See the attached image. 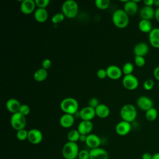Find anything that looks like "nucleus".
I'll use <instances>...</instances> for the list:
<instances>
[{
	"instance_id": "obj_1",
	"label": "nucleus",
	"mask_w": 159,
	"mask_h": 159,
	"mask_svg": "<svg viewBox=\"0 0 159 159\" xmlns=\"http://www.w3.org/2000/svg\"><path fill=\"white\" fill-rule=\"evenodd\" d=\"M112 20L116 27L119 29H124L129 25V16L124 9H119L113 12Z\"/></svg>"
},
{
	"instance_id": "obj_2",
	"label": "nucleus",
	"mask_w": 159,
	"mask_h": 159,
	"mask_svg": "<svg viewBox=\"0 0 159 159\" xmlns=\"http://www.w3.org/2000/svg\"><path fill=\"white\" fill-rule=\"evenodd\" d=\"M60 108L65 114L74 115L79 108L78 102L76 99L73 98H66L60 102Z\"/></svg>"
},
{
	"instance_id": "obj_3",
	"label": "nucleus",
	"mask_w": 159,
	"mask_h": 159,
	"mask_svg": "<svg viewBox=\"0 0 159 159\" xmlns=\"http://www.w3.org/2000/svg\"><path fill=\"white\" fill-rule=\"evenodd\" d=\"M79 147L76 142H67L62 148L61 153L65 159H75L78 158L79 153Z\"/></svg>"
},
{
	"instance_id": "obj_4",
	"label": "nucleus",
	"mask_w": 159,
	"mask_h": 159,
	"mask_svg": "<svg viewBox=\"0 0 159 159\" xmlns=\"http://www.w3.org/2000/svg\"><path fill=\"white\" fill-rule=\"evenodd\" d=\"M137 115V109L135 107L131 104H126L124 105L120 111V116L122 119V120L129 123L135 120Z\"/></svg>"
},
{
	"instance_id": "obj_5",
	"label": "nucleus",
	"mask_w": 159,
	"mask_h": 159,
	"mask_svg": "<svg viewBox=\"0 0 159 159\" xmlns=\"http://www.w3.org/2000/svg\"><path fill=\"white\" fill-rule=\"evenodd\" d=\"M62 13L69 19L75 17L78 12V5L73 0H67L65 1L61 6Z\"/></svg>"
},
{
	"instance_id": "obj_6",
	"label": "nucleus",
	"mask_w": 159,
	"mask_h": 159,
	"mask_svg": "<svg viewBox=\"0 0 159 159\" xmlns=\"http://www.w3.org/2000/svg\"><path fill=\"white\" fill-rule=\"evenodd\" d=\"M10 123L11 127L17 131L24 129H25L27 123L25 116L19 112L12 114L10 119Z\"/></svg>"
},
{
	"instance_id": "obj_7",
	"label": "nucleus",
	"mask_w": 159,
	"mask_h": 159,
	"mask_svg": "<svg viewBox=\"0 0 159 159\" xmlns=\"http://www.w3.org/2000/svg\"><path fill=\"white\" fill-rule=\"evenodd\" d=\"M123 86L128 90H135L139 86V80L134 75H124L122 79Z\"/></svg>"
},
{
	"instance_id": "obj_8",
	"label": "nucleus",
	"mask_w": 159,
	"mask_h": 159,
	"mask_svg": "<svg viewBox=\"0 0 159 159\" xmlns=\"http://www.w3.org/2000/svg\"><path fill=\"white\" fill-rule=\"evenodd\" d=\"M43 139L42 132L37 129H32L28 131L27 140L32 144L37 145L40 143Z\"/></svg>"
},
{
	"instance_id": "obj_9",
	"label": "nucleus",
	"mask_w": 159,
	"mask_h": 159,
	"mask_svg": "<svg viewBox=\"0 0 159 159\" xmlns=\"http://www.w3.org/2000/svg\"><path fill=\"white\" fill-rule=\"evenodd\" d=\"M137 105L139 109L143 111H147L153 107V102L151 98L145 96H140L137 100Z\"/></svg>"
},
{
	"instance_id": "obj_10",
	"label": "nucleus",
	"mask_w": 159,
	"mask_h": 159,
	"mask_svg": "<svg viewBox=\"0 0 159 159\" xmlns=\"http://www.w3.org/2000/svg\"><path fill=\"white\" fill-rule=\"evenodd\" d=\"M35 2L33 0H24L21 2L20 5V9L21 12L24 14H30L33 12H35Z\"/></svg>"
},
{
	"instance_id": "obj_11",
	"label": "nucleus",
	"mask_w": 159,
	"mask_h": 159,
	"mask_svg": "<svg viewBox=\"0 0 159 159\" xmlns=\"http://www.w3.org/2000/svg\"><path fill=\"white\" fill-rule=\"evenodd\" d=\"M79 116L82 120L91 121V120L93 119L96 116L95 109H93L89 106L84 107L80 110Z\"/></svg>"
},
{
	"instance_id": "obj_12",
	"label": "nucleus",
	"mask_w": 159,
	"mask_h": 159,
	"mask_svg": "<svg viewBox=\"0 0 159 159\" xmlns=\"http://www.w3.org/2000/svg\"><path fill=\"white\" fill-rule=\"evenodd\" d=\"M107 76L111 80H118L122 75V70L116 65H109L106 69Z\"/></svg>"
},
{
	"instance_id": "obj_13",
	"label": "nucleus",
	"mask_w": 159,
	"mask_h": 159,
	"mask_svg": "<svg viewBox=\"0 0 159 159\" xmlns=\"http://www.w3.org/2000/svg\"><path fill=\"white\" fill-rule=\"evenodd\" d=\"M116 133L120 136H124L127 135L131 130L130 123L122 120L118 122L116 126Z\"/></svg>"
},
{
	"instance_id": "obj_14",
	"label": "nucleus",
	"mask_w": 159,
	"mask_h": 159,
	"mask_svg": "<svg viewBox=\"0 0 159 159\" xmlns=\"http://www.w3.org/2000/svg\"><path fill=\"white\" fill-rule=\"evenodd\" d=\"M89 159H108V153L106 150L100 147L91 149Z\"/></svg>"
},
{
	"instance_id": "obj_15",
	"label": "nucleus",
	"mask_w": 159,
	"mask_h": 159,
	"mask_svg": "<svg viewBox=\"0 0 159 159\" xmlns=\"http://www.w3.org/2000/svg\"><path fill=\"white\" fill-rule=\"evenodd\" d=\"M85 143L88 147L91 149H93L99 147L101 143V140L98 135L94 134H89L87 135Z\"/></svg>"
},
{
	"instance_id": "obj_16",
	"label": "nucleus",
	"mask_w": 159,
	"mask_h": 159,
	"mask_svg": "<svg viewBox=\"0 0 159 159\" xmlns=\"http://www.w3.org/2000/svg\"><path fill=\"white\" fill-rule=\"evenodd\" d=\"M93 129V124L91 121L89 120H81L78 125L77 130L80 134L88 135L91 133Z\"/></svg>"
},
{
	"instance_id": "obj_17",
	"label": "nucleus",
	"mask_w": 159,
	"mask_h": 159,
	"mask_svg": "<svg viewBox=\"0 0 159 159\" xmlns=\"http://www.w3.org/2000/svg\"><path fill=\"white\" fill-rule=\"evenodd\" d=\"M148 40L150 45L156 48H159V28H153L148 34Z\"/></svg>"
},
{
	"instance_id": "obj_18",
	"label": "nucleus",
	"mask_w": 159,
	"mask_h": 159,
	"mask_svg": "<svg viewBox=\"0 0 159 159\" xmlns=\"http://www.w3.org/2000/svg\"><path fill=\"white\" fill-rule=\"evenodd\" d=\"M21 104L20 102L16 98H10L9 99L6 104V107L7 111L12 114L18 112L20 107Z\"/></svg>"
},
{
	"instance_id": "obj_19",
	"label": "nucleus",
	"mask_w": 159,
	"mask_h": 159,
	"mask_svg": "<svg viewBox=\"0 0 159 159\" xmlns=\"http://www.w3.org/2000/svg\"><path fill=\"white\" fill-rule=\"evenodd\" d=\"M155 10L153 7L144 6L140 11V16L142 19L150 20L155 17Z\"/></svg>"
},
{
	"instance_id": "obj_20",
	"label": "nucleus",
	"mask_w": 159,
	"mask_h": 159,
	"mask_svg": "<svg viewBox=\"0 0 159 159\" xmlns=\"http://www.w3.org/2000/svg\"><path fill=\"white\" fill-rule=\"evenodd\" d=\"M149 51L148 45L145 42H140L136 44L134 48V53L135 56H145Z\"/></svg>"
},
{
	"instance_id": "obj_21",
	"label": "nucleus",
	"mask_w": 159,
	"mask_h": 159,
	"mask_svg": "<svg viewBox=\"0 0 159 159\" xmlns=\"http://www.w3.org/2000/svg\"><path fill=\"white\" fill-rule=\"evenodd\" d=\"M75 123L74 115L64 114L60 118V124L63 128H70Z\"/></svg>"
},
{
	"instance_id": "obj_22",
	"label": "nucleus",
	"mask_w": 159,
	"mask_h": 159,
	"mask_svg": "<svg viewBox=\"0 0 159 159\" xmlns=\"http://www.w3.org/2000/svg\"><path fill=\"white\" fill-rule=\"evenodd\" d=\"M34 16L36 21L40 23H43L47 20L48 14L46 9L37 8L34 12Z\"/></svg>"
},
{
	"instance_id": "obj_23",
	"label": "nucleus",
	"mask_w": 159,
	"mask_h": 159,
	"mask_svg": "<svg viewBox=\"0 0 159 159\" xmlns=\"http://www.w3.org/2000/svg\"><path fill=\"white\" fill-rule=\"evenodd\" d=\"M124 11L129 16H134L136 14L138 10V5L137 3L135 2L133 0L128 1L125 3H124Z\"/></svg>"
},
{
	"instance_id": "obj_24",
	"label": "nucleus",
	"mask_w": 159,
	"mask_h": 159,
	"mask_svg": "<svg viewBox=\"0 0 159 159\" xmlns=\"http://www.w3.org/2000/svg\"><path fill=\"white\" fill-rule=\"evenodd\" d=\"M96 116L104 119L109 116L110 114V109L107 106L104 104H99L95 109Z\"/></svg>"
},
{
	"instance_id": "obj_25",
	"label": "nucleus",
	"mask_w": 159,
	"mask_h": 159,
	"mask_svg": "<svg viewBox=\"0 0 159 159\" xmlns=\"http://www.w3.org/2000/svg\"><path fill=\"white\" fill-rule=\"evenodd\" d=\"M139 30L143 33H150L153 29L152 23L149 20L142 19L139 23Z\"/></svg>"
},
{
	"instance_id": "obj_26",
	"label": "nucleus",
	"mask_w": 159,
	"mask_h": 159,
	"mask_svg": "<svg viewBox=\"0 0 159 159\" xmlns=\"http://www.w3.org/2000/svg\"><path fill=\"white\" fill-rule=\"evenodd\" d=\"M48 76V72L47 70L43 68L38 69L34 74V79L38 82L43 81L47 79Z\"/></svg>"
},
{
	"instance_id": "obj_27",
	"label": "nucleus",
	"mask_w": 159,
	"mask_h": 159,
	"mask_svg": "<svg viewBox=\"0 0 159 159\" xmlns=\"http://www.w3.org/2000/svg\"><path fill=\"white\" fill-rule=\"evenodd\" d=\"M158 117V111L155 107H152L145 112V118L147 120L152 122Z\"/></svg>"
},
{
	"instance_id": "obj_28",
	"label": "nucleus",
	"mask_w": 159,
	"mask_h": 159,
	"mask_svg": "<svg viewBox=\"0 0 159 159\" xmlns=\"http://www.w3.org/2000/svg\"><path fill=\"white\" fill-rule=\"evenodd\" d=\"M80 133L78 130H71L67 134V139L69 142H76L80 140Z\"/></svg>"
},
{
	"instance_id": "obj_29",
	"label": "nucleus",
	"mask_w": 159,
	"mask_h": 159,
	"mask_svg": "<svg viewBox=\"0 0 159 159\" xmlns=\"http://www.w3.org/2000/svg\"><path fill=\"white\" fill-rule=\"evenodd\" d=\"M96 7L101 10H105L108 8L110 5L109 0H96L94 2Z\"/></svg>"
},
{
	"instance_id": "obj_30",
	"label": "nucleus",
	"mask_w": 159,
	"mask_h": 159,
	"mask_svg": "<svg viewBox=\"0 0 159 159\" xmlns=\"http://www.w3.org/2000/svg\"><path fill=\"white\" fill-rule=\"evenodd\" d=\"M134 65L130 62H127L125 63L122 68V73L124 74V75H131L132 72L134 71Z\"/></svg>"
},
{
	"instance_id": "obj_31",
	"label": "nucleus",
	"mask_w": 159,
	"mask_h": 159,
	"mask_svg": "<svg viewBox=\"0 0 159 159\" xmlns=\"http://www.w3.org/2000/svg\"><path fill=\"white\" fill-rule=\"evenodd\" d=\"M65 16L62 12H57L52 17V22L53 24H58L64 20Z\"/></svg>"
},
{
	"instance_id": "obj_32",
	"label": "nucleus",
	"mask_w": 159,
	"mask_h": 159,
	"mask_svg": "<svg viewBox=\"0 0 159 159\" xmlns=\"http://www.w3.org/2000/svg\"><path fill=\"white\" fill-rule=\"evenodd\" d=\"M16 137L20 141H24L28 138V131L25 129L17 131Z\"/></svg>"
},
{
	"instance_id": "obj_33",
	"label": "nucleus",
	"mask_w": 159,
	"mask_h": 159,
	"mask_svg": "<svg viewBox=\"0 0 159 159\" xmlns=\"http://www.w3.org/2000/svg\"><path fill=\"white\" fill-rule=\"evenodd\" d=\"M154 84H155V83H154V81L153 80L147 79L143 82V86L145 90L150 91L153 89V88L154 87Z\"/></svg>"
},
{
	"instance_id": "obj_34",
	"label": "nucleus",
	"mask_w": 159,
	"mask_h": 159,
	"mask_svg": "<svg viewBox=\"0 0 159 159\" xmlns=\"http://www.w3.org/2000/svg\"><path fill=\"white\" fill-rule=\"evenodd\" d=\"M35 2L36 6L38 8H42L45 9L49 4L50 1L49 0H35Z\"/></svg>"
},
{
	"instance_id": "obj_35",
	"label": "nucleus",
	"mask_w": 159,
	"mask_h": 159,
	"mask_svg": "<svg viewBox=\"0 0 159 159\" xmlns=\"http://www.w3.org/2000/svg\"><path fill=\"white\" fill-rule=\"evenodd\" d=\"M134 61H135V64L139 67H142L145 64V60L144 58V57L135 56Z\"/></svg>"
},
{
	"instance_id": "obj_36",
	"label": "nucleus",
	"mask_w": 159,
	"mask_h": 159,
	"mask_svg": "<svg viewBox=\"0 0 159 159\" xmlns=\"http://www.w3.org/2000/svg\"><path fill=\"white\" fill-rule=\"evenodd\" d=\"M19 112L24 116H26L29 115L30 112V107L27 104H21Z\"/></svg>"
},
{
	"instance_id": "obj_37",
	"label": "nucleus",
	"mask_w": 159,
	"mask_h": 159,
	"mask_svg": "<svg viewBox=\"0 0 159 159\" xmlns=\"http://www.w3.org/2000/svg\"><path fill=\"white\" fill-rule=\"evenodd\" d=\"M78 158L79 159H89V151L86 150H81L79 152Z\"/></svg>"
},
{
	"instance_id": "obj_38",
	"label": "nucleus",
	"mask_w": 159,
	"mask_h": 159,
	"mask_svg": "<svg viewBox=\"0 0 159 159\" xmlns=\"http://www.w3.org/2000/svg\"><path fill=\"white\" fill-rule=\"evenodd\" d=\"M99 104V101L97 98H91L89 101H88V106L93 108V109H96V107Z\"/></svg>"
},
{
	"instance_id": "obj_39",
	"label": "nucleus",
	"mask_w": 159,
	"mask_h": 159,
	"mask_svg": "<svg viewBox=\"0 0 159 159\" xmlns=\"http://www.w3.org/2000/svg\"><path fill=\"white\" fill-rule=\"evenodd\" d=\"M97 76L99 79H104L107 77V73L106 70H104L103 68H101L98 70L97 71Z\"/></svg>"
},
{
	"instance_id": "obj_40",
	"label": "nucleus",
	"mask_w": 159,
	"mask_h": 159,
	"mask_svg": "<svg viewBox=\"0 0 159 159\" xmlns=\"http://www.w3.org/2000/svg\"><path fill=\"white\" fill-rule=\"evenodd\" d=\"M52 66V62L50 61V60L48 59V58H45L44 59L42 62V68L45 69V70H48Z\"/></svg>"
},
{
	"instance_id": "obj_41",
	"label": "nucleus",
	"mask_w": 159,
	"mask_h": 159,
	"mask_svg": "<svg viewBox=\"0 0 159 159\" xmlns=\"http://www.w3.org/2000/svg\"><path fill=\"white\" fill-rule=\"evenodd\" d=\"M153 76L156 80L159 81V66H157L153 70Z\"/></svg>"
},
{
	"instance_id": "obj_42",
	"label": "nucleus",
	"mask_w": 159,
	"mask_h": 159,
	"mask_svg": "<svg viewBox=\"0 0 159 159\" xmlns=\"http://www.w3.org/2000/svg\"><path fill=\"white\" fill-rule=\"evenodd\" d=\"M153 155L149 152H145L142 155V159H152Z\"/></svg>"
},
{
	"instance_id": "obj_43",
	"label": "nucleus",
	"mask_w": 159,
	"mask_h": 159,
	"mask_svg": "<svg viewBox=\"0 0 159 159\" xmlns=\"http://www.w3.org/2000/svg\"><path fill=\"white\" fill-rule=\"evenodd\" d=\"M143 2L146 6L152 7V6L154 5V0H144Z\"/></svg>"
},
{
	"instance_id": "obj_44",
	"label": "nucleus",
	"mask_w": 159,
	"mask_h": 159,
	"mask_svg": "<svg viewBox=\"0 0 159 159\" xmlns=\"http://www.w3.org/2000/svg\"><path fill=\"white\" fill-rule=\"evenodd\" d=\"M87 135H83V134H81L80 137V141H81V142H86V138H87Z\"/></svg>"
},
{
	"instance_id": "obj_45",
	"label": "nucleus",
	"mask_w": 159,
	"mask_h": 159,
	"mask_svg": "<svg viewBox=\"0 0 159 159\" xmlns=\"http://www.w3.org/2000/svg\"><path fill=\"white\" fill-rule=\"evenodd\" d=\"M155 18L156 19L157 21L159 23V8H157V9L155 10Z\"/></svg>"
},
{
	"instance_id": "obj_46",
	"label": "nucleus",
	"mask_w": 159,
	"mask_h": 159,
	"mask_svg": "<svg viewBox=\"0 0 159 159\" xmlns=\"http://www.w3.org/2000/svg\"><path fill=\"white\" fill-rule=\"evenodd\" d=\"M152 159H159V152L153 154Z\"/></svg>"
},
{
	"instance_id": "obj_47",
	"label": "nucleus",
	"mask_w": 159,
	"mask_h": 159,
	"mask_svg": "<svg viewBox=\"0 0 159 159\" xmlns=\"http://www.w3.org/2000/svg\"><path fill=\"white\" fill-rule=\"evenodd\" d=\"M154 6L159 8V0H154Z\"/></svg>"
},
{
	"instance_id": "obj_48",
	"label": "nucleus",
	"mask_w": 159,
	"mask_h": 159,
	"mask_svg": "<svg viewBox=\"0 0 159 159\" xmlns=\"http://www.w3.org/2000/svg\"><path fill=\"white\" fill-rule=\"evenodd\" d=\"M158 90H159V84H158Z\"/></svg>"
},
{
	"instance_id": "obj_49",
	"label": "nucleus",
	"mask_w": 159,
	"mask_h": 159,
	"mask_svg": "<svg viewBox=\"0 0 159 159\" xmlns=\"http://www.w3.org/2000/svg\"><path fill=\"white\" fill-rule=\"evenodd\" d=\"M75 159H79V158H75Z\"/></svg>"
}]
</instances>
